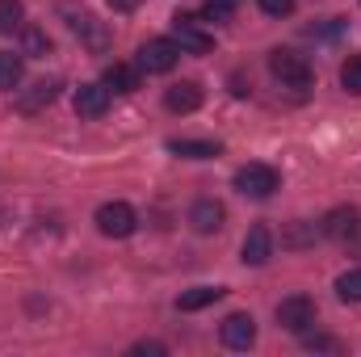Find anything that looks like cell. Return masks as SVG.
I'll use <instances>...</instances> for the list:
<instances>
[{
	"label": "cell",
	"instance_id": "cell-1",
	"mask_svg": "<svg viewBox=\"0 0 361 357\" xmlns=\"http://www.w3.org/2000/svg\"><path fill=\"white\" fill-rule=\"evenodd\" d=\"M269 72L281 80V85H286V89H311V85H315L311 63H307L298 51H286V47L269 51Z\"/></svg>",
	"mask_w": 361,
	"mask_h": 357
},
{
	"label": "cell",
	"instance_id": "cell-2",
	"mask_svg": "<svg viewBox=\"0 0 361 357\" xmlns=\"http://www.w3.org/2000/svg\"><path fill=\"white\" fill-rule=\"evenodd\" d=\"M235 189L244 193V198H273L277 189H281V173L269 169V164H244L240 173H235Z\"/></svg>",
	"mask_w": 361,
	"mask_h": 357
},
{
	"label": "cell",
	"instance_id": "cell-3",
	"mask_svg": "<svg viewBox=\"0 0 361 357\" xmlns=\"http://www.w3.org/2000/svg\"><path fill=\"white\" fill-rule=\"evenodd\" d=\"M135 227H139V214H135L126 202H105V206H97V231H101V236L126 240V236H135Z\"/></svg>",
	"mask_w": 361,
	"mask_h": 357
},
{
	"label": "cell",
	"instance_id": "cell-4",
	"mask_svg": "<svg viewBox=\"0 0 361 357\" xmlns=\"http://www.w3.org/2000/svg\"><path fill=\"white\" fill-rule=\"evenodd\" d=\"M315 320H319V311H315V298H307V294H290L277 303V324L286 332H307Z\"/></svg>",
	"mask_w": 361,
	"mask_h": 357
},
{
	"label": "cell",
	"instance_id": "cell-5",
	"mask_svg": "<svg viewBox=\"0 0 361 357\" xmlns=\"http://www.w3.org/2000/svg\"><path fill=\"white\" fill-rule=\"evenodd\" d=\"M180 59V47L173 38H152V42H143L139 47V68L147 72V76H160V72H173Z\"/></svg>",
	"mask_w": 361,
	"mask_h": 357
},
{
	"label": "cell",
	"instance_id": "cell-6",
	"mask_svg": "<svg viewBox=\"0 0 361 357\" xmlns=\"http://www.w3.org/2000/svg\"><path fill=\"white\" fill-rule=\"evenodd\" d=\"M59 13L68 17V30H72V34H80V38L89 42L92 51H105V42H109V34H105V25H101V21L92 17L89 8H76V4H63Z\"/></svg>",
	"mask_w": 361,
	"mask_h": 357
},
{
	"label": "cell",
	"instance_id": "cell-7",
	"mask_svg": "<svg viewBox=\"0 0 361 357\" xmlns=\"http://www.w3.org/2000/svg\"><path fill=\"white\" fill-rule=\"evenodd\" d=\"M173 34H177L173 42H177L180 51H193V55H206V51L214 47V38H210V34L197 25V17H189V13H177V17H173Z\"/></svg>",
	"mask_w": 361,
	"mask_h": 357
},
{
	"label": "cell",
	"instance_id": "cell-8",
	"mask_svg": "<svg viewBox=\"0 0 361 357\" xmlns=\"http://www.w3.org/2000/svg\"><path fill=\"white\" fill-rule=\"evenodd\" d=\"M219 337H223L227 349H252V345H257V320H252L248 311H235V315L223 320Z\"/></svg>",
	"mask_w": 361,
	"mask_h": 357
},
{
	"label": "cell",
	"instance_id": "cell-9",
	"mask_svg": "<svg viewBox=\"0 0 361 357\" xmlns=\"http://www.w3.org/2000/svg\"><path fill=\"white\" fill-rule=\"evenodd\" d=\"M59 89H63V80H59V76H51V80L42 76V80H34L30 89L17 92V109H21V114H38V109H47V105L59 97Z\"/></svg>",
	"mask_w": 361,
	"mask_h": 357
},
{
	"label": "cell",
	"instance_id": "cell-10",
	"mask_svg": "<svg viewBox=\"0 0 361 357\" xmlns=\"http://www.w3.org/2000/svg\"><path fill=\"white\" fill-rule=\"evenodd\" d=\"M223 219H227V210H223V202H214V198H197V202L189 206V223H193L197 236L223 231Z\"/></svg>",
	"mask_w": 361,
	"mask_h": 357
},
{
	"label": "cell",
	"instance_id": "cell-11",
	"mask_svg": "<svg viewBox=\"0 0 361 357\" xmlns=\"http://www.w3.org/2000/svg\"><path fill=\"white\" fill-rule=\"evenodd\" d=\"M324 236H332V240H353L361 231V210L357 206H336L328 219H324V227H319Z\"/></svg>",
	"mask_w": 361,
	"mask_h": 357
},
{
	"label": "cell",
	"instance_id": "cell-12",
	"mask_svg": "<svg viewBox=\"0 0 361 357\" xmlns=\"http://www.w3.org/2000/svg\"><path fill=\"white\" fill-rule=\"evenodd\" d=\"M269 257H273V231H269V227H261V223H257V227H252V231L244 236L240 261H244V265H265Z\"/></svg>",
	"mask_w": 361,
	"mask_h": 357
},
{
	"label": "cell",
	"instance_id": "cell-13",
	"mask_svg": "<svg viewBox=\"0 0 361 357\" xmlns=\"http://www.w3.org/2000/svg\"><path fill=\"white\" fill-rule=\"evenodd\" d=\"M164 105H169L173 114H193V109L202 105V85H197V80H177V85H169V89H164Z\"/></svg>",
	"mask_w": 361,
	"mask_h": 357
},
{
	"label": "cell",
	"instance_id": "cell-14",
	"mask_svg": "<svg viewBox=\"0 0 361 357\" xmlns=\"http://www.w3.org/2000/svg\"><path fill=\"white\" fill-rule=\"evenodd\" d=\"M109 109V89L105 85H80L76 89V114L80 118H101Z\"/></svg>",
	"mask_w": 361,
	"mask_h": 357
},
{
	"label": "cell",
	"instance_id": "cell-15",
	"mask_svg": "<svg viewBox=\"0 0 361 357\" xmlns=\"http://www.w3.org/2000/svg\"><path fill=\"white\" fill-rule=\"evenodd\" d=\"M139 80H143V68H130V63H109L101 85H105L109 92H135V89H139Z\"/></svg>",
	"mask_w": 361,
	"mask_h": 357
},
{
	"label": "cell",
	"instance_id": "cell-16",
	"mask_svg": "<svg viewBox=\"0 0 361 357\" xmlns=\"http://www.w3.org/2000/svg\"><path fill=\"white\" fill-rule=\"evenodd\" d=\"M169 152L180 156V160H210V156H219L223 147L210 143V139H169Z\"/></svg>",
	"mask_w": 361,
	"mask_h": 357
},
{
	"label": "cell",
	"instance_id": "cell-17",
	"mask_svg": "<svg viewBox=\"0 0 361 357\" xmlns=\"http://www.w3.org/2000/svg\"><path fill=\"white\" fill-rule=\"evenodd\" d=\"M227 290L223 286H193V290H180L177 298V311H202V307H210V303H219Z\"/></svg>",
	"mask_w": 361,
	"mask_h": 357
},
{
	"label": "cell",
	"instance_id": "cell-18",
	"mask_svg": "<svg viewBox=\"0 0 361 357\" xmlns=\"http://www.w3.org/2000/svg\"><path fill=\"white\" fill-rule=\"evenodd\" d=\"M25 76V55H13V51H0V92H13Z\"/></svg>",
	"mask_w": 361,
	"mask_h": 357
},
{
	"label": "cell",
	"instance_id": "cell-19",
	"mask_svg": "<svg viewBox=\"0 0 361 357\" xmlns=\"http://www.w3.org/2000/svg\"><path fill=\"white\" fill-rule=\"evenodd\" d=\"M21 42H25V51H21L25 59H42V55H51V38H47L38 25H25V30H21Z\"/></svg>",
	"mask_w": 361,
	"mask_h": 357
},
{
	"label": "cell",
	"instance_id": "cell-20",
	"mask_svg": "<svg viewBox=\"0 0 361 357\" xmlns=\"http://www.w3.org/2000/svg\"><path fill=\"white\" fill-rule=\"evenodd\" d=\"M315 223H290V231L281 236V248H307V244H315Z\"/></svg>",
	"mask_w": 361,
	"mask_h": 357
},
{
	"label": "cell",
	"instance_id": "cell-21",
	"mask_svg": "<svg viewBox=\"0 0 361 357\" xmlns=\"http://www.w3.org/2000/svg\"><path fill=\"white\" fill-rule=\"evenodd\" d=\"M336 294H341V303H361V269H349L336 277Z\"/></svg>",
	"mask_w": 361,
	"mask_h": 357
},
{
	"label": "cell",
	"instance_id": "cell-22",
	"mask_svg": "<svg viewBox=\"0 0 361 357\" xmlns=\"http://www.w3.org/2000/svg\"><path fill=\"white\" fill-rule=\"evenodd\" d=\"M21 17H25L21 0H0V34H13V30H21Z\"/></svg>",
	"mask_w": 361,
	"mask_h": 357
},
{
	"label": "cell",
	"instance_id": "cell-23",
	"mask_svg": "<svg viewBox=\"0 0 361 357\" xmlns=\"http://www.w3.org/2000/svg\"><path fill=\"white\" fill-rule=\"evenodd\" d=\"M341 85L353 92V97H361V55H349L341 63Z\"/></svg>",
	"mask_w": 361,
	"mask_h": 357
},
{
	"label": "cell",
	"instance_id": "cell-24",
	"mask_svg": "<svg viewBox=\"0 0 361 357\" xmlns=\"http://www.w3.org/2000/svg\"><path fill=\"white\" fill-rule=\"evenodd\" d=\"M231 8H235V4H227V0H206L202 17H206V21H214V25H223V21L231 17Z\"/></svg>",
	"mask_w": 361,
	"mask_h": 357
},
{
	"label": "cell",
	"instance_id": "cell-25",
	"mask_svg": "<svg viewBox=\"0 0 361 357\" xmlns=\"http://www.w3.org/2000/svg\"><path fill=\"white\" fill-rule=\"evenodd\" d=\"M307 349H315V353H345V345L336 337H307Z\"/></svg>",
	"mask_w": 361,
	"mask_h": 357
},
{
	"label": "cell",
	"instance_id": "cell-26",
	"mask_svg": "<svg viewBox=\"0 0 361 357\" xmlns=\"http://www.w3.org/2000/svg\"><path fill=\"white\" fill-rule=\"evenodd\" d=\"M261 8H265L269 17H290V13H294V0H261Z\"/></svg>",
	"mask_w": 361,
	"mask_h": 357
},
{
	"label": "cell",
	"instance_id": "cell-27",
	"mask_svg": "<svg viewBox=\"0 0 361 357\" xmlns=\"http://www.w3.org/2000/svg\"><path fill=\"white\" fill-rule=\"evenodd\" d=\"M130 353H139V357H143V353L160 357V353H164V345H160V341H143V345H135V349H130Z\"/></svg>",
	"mask_w": 361,
	"mask_h": 357
},
{
	"label": "cell",
	"instance_id": "cell-28",
	"mask_svg": "<svg viewBox=\"0 0 361 357\" xmlns=\"http://www.w3.org/2000/svg\"><path fill=\"white\" fill-rule=\"evenodd\" d=\"M139 4H143V0H109V8H114V13H135Z\"/></svg>",
	"mask_w": 361,
	"mask_h": 357
},
{
	"label": "cell",
	"instance_id": "cell-29",
	"mask_svg": "<svg viewBox=\"0 0 361 357\" xmlns=\"http://www.w3.org/2000/svg\"><path fill=\"white\" fill-rule=\"evenodd\" d=\"M231 92H235V97H248V85H244V76H231Z\"/></svg>",
	"mask_w": 361,
	"mask_h": 357
},
{
	"label": "cell",
	"instance_id": "cell-30",
	"mask_svg": "<svg viewBox=\"0 0 361 357\" xmlns=\"http://www.w3.org/2000/svg\"><path fill=\"white\" fill-rule=\"evenodd\" d=\"M227 4H235V0H227Z\"/></svg>",
	"mask_w": 361,
	"mask_h": 357
}]
</instances>
